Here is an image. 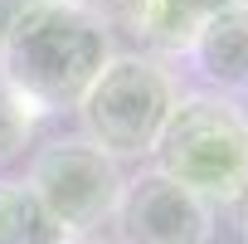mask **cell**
<instances>
[{"label": "cell", "instance_id": "cell-1", "mask_svg": "<svg viewBox=\"0 0 248 244\" xmlns=\"http://www.w3.org/2000/svg\"><path fill=\"white\" fill-rule=\"evenodd\" d=\"M112 25L88 5H15L0 39V78L20 88L39 117L73 112L112 59Z\"/></svg>", "mask_w": 248, "mask_h": 244}, {"label": "cell", "instance_id": "cell-2", "mask_svg": "<svg viewBox=\"0 0 248 244\" xmlns=\"http://www.w3.org/2000/svg\"><path fill=\"white\" fill-rule=\"evenodd\" d=\"M151 166L200 195L209 210L248 200V132L243 112L214 93H180L156 137Z\"/></svg>", "mask_w": 248, "mask_h": 244}, {"label": "cell", "instance_id": "cell-3", "mask_svg": "<svg viewBox=\"0 0 248 244\" xmlns=\"http://www.w3.org/2000/svg\"><path fill=\"white\" fill-rule=\"evenodd\" d=\"M175 103L180 83L161 59L112 54L73 112L83 122V137L102 147L112 161H146Z\"/></svg>", "mask_w": 248, "mask_h": 244}, {"label": "cell", "instance_id": "cell-4", "mask_svg": "<svg viewBox=\"0 0 248 244\" xmlns=\"http://www.w3.org/2000/svg\"><path fill=\"white\" fill-rule=\"evenodd\" d=\"M25 186L54 215V225L73 239V234H97L102 225H112L127 171L88 137H54L30 157Z\"/></svg>", "mask_w": 248, "mask_h": 244}, {"label": "cell", "instance_id": "cell-5", "mask_svg": "<svg viewBox=\"0 0 248 244\" xmlns=\"http://www.w3.org/2000/svg\"><path fill=\"white\" fill-rule=\"evenodd\" d=\"M117 244H209L214 239V210L161 176L156 166H141L127 176L122 200L112 210Z\"/></svg>", "mask_w": 248, "mask_h": 244}, {"label": "cell", "instance_id": "cell-6", "mask_svg": "<svg viewBox=\"0 0 248 244\" xmlns=\"http://www.w3.org/2000/svg\"><path fill=\"white\" fill-rule=\"evenodd\" d=\"M180 59L214 98H248V5L204 15Z\"/></svg>", "mask_w": 248, "mask_h": 244}, {"label": "cell", "instance_id": "cell-7", "mask_svg": "<svg viewBox=\"0 0 248 244\" xmlns=\"http://www.w3.org/2000/svg\"><path fill=\"white\" fill-rule=\"evenodd\" d=\"M200 10L190 5V0H151V5L146 10H137L127 25H122V30H127L137 44H146L151 49V59L156 54H185L190 49V39H195V30H200Z\"/></svg>", "mask_w": 248, "mask_h": 244}, {"label": "cell", "instance_id": "cell-8", "mask_svg": "<svg viewBox=\"0 0 248 244\" xmlns=\"http://www.w3.org/2000/svg\"><path fill=\"white\" fill-rule=\"evenodd\" d=\"M68 234L25 181H0V244H63Z\"/></svg>", "mask_w": 248, "mask_h": 244}, {"label": "cell", "instance_id": "cell-9", "mask_svg": "<svg viewBox=\"0 0 248 244\" xmlns=\"http://www.w3.org/2000/svg\"><path fill=\"white\" fill-rule=\"evenodd\" d=\"M34 127H39V107L0 78V166L25 157V147L34 142Z\"/></svg>", "mask_w": 248, "mask_h": 244}, {"label": "cell", "instance_id": "cell-10", "mask_svg": "<svg viewBox=\"0 0 248 244\" xmlns=\"http://www.w3.org/2000/svg\"><path fill=\"white\" fill-rule=\"evenodd\" d=\"M146 5H151V0H93L88 10H97L107 25H127V20H132L137 10H146Z\"/></svg>", "mask_w": 248, "mask_h": 244}, {"label": "cell", "instance_id": "cell-11", "mask_svg": "<svg viewBox=\"0 0 248 244\" xmlns=\"http://www.w3.org/2000/svg\"><path fill=\"white\" fill-rule=\"evenodd\" d=\"M200 15H214V10H229V5H248V0H190Z\"/></svg>", "mask_w": 248, "mask_h": 244}, {"label": "cell", "instance_id": "cell-12", "mask_svg": "<svg viewBox=\"0 0 248 244\" xmlns=\"http://www.w3.org/2000/svg\"><path fill=\"white\" fill-rule=\"evenodd\" d=\"M15 5H20V0H0V39H5V25H10V15H15Z\"/></svg>", "mask_w": 248, "mask_h": 244}, {"label": "cell", "instance_id": "cell-13", "mask_svg": "<svg viewBox=\"0 0 248 244\" xmlns=\"http://www.w3.org/2000/svg\"><path fill=\"white\" fill-rule=\"evenodd\" d=\"M63 244H112V239H102V234H73V239H63Z\"/></svg>", "mask_w": 248, "mask_h": 244}, {"label": "cell", "instance_id": "cell-14", "mask_svg": "<svg viewBox=\"0 0 248 244\" xmlns=\"http://www.w3.org/2000/svg\"><path fill=\"white\" fill-rule=\"evenodd\" d=\"M25 5H93V0H25Z\"/></svg>", "mask_w": 248, "mask_h": 244}, {"label": "cell", "instance_id": "cell-15", "mask_svg": "<svg viewBox=\"0 0 248 244\" xmlns=\"http://www.w3.org/2000/svg\"><path fill=\"white\" fill-rule=\"evenodd\" d=\"M238 229H243V244H248V200H243V220H238Z\"/></svg>", "mask_w": 248, "mask_h": 244}, {"label": "cell", "instance_id": "cell-16", "mask_svg": "<svg viewBox=\"0 0 248 244\" xmlns=\"http://www.w3.org/2000/svg\"><path fill=\"white\" fill-rule=\"evenodd\" d=\"M243 132H248V117H243Z\"/></svg>", "mask_w": 248, "mask_h": 244}]
</instances>
